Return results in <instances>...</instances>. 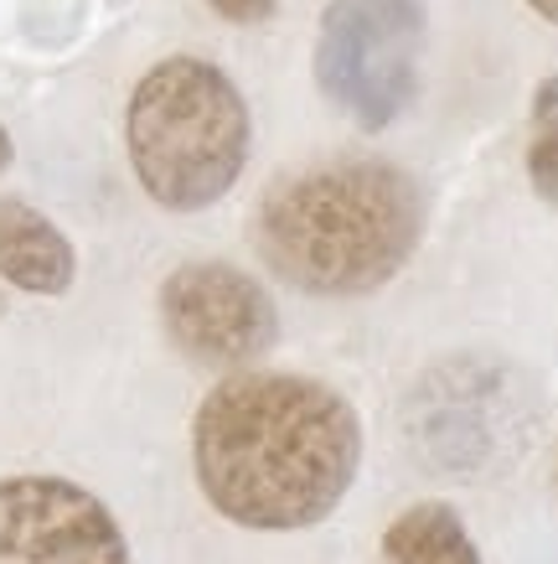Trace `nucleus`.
<instances>
[{
	"mask_svg": "<svg viewBox=\"0 0 558 564\" xmlns=\"http://www.w3.org/2000/svg\"><path fill=\"white\" fill-rule=\"evenodd\" d=\"M192 466L203 497L238 529H316L362 471V420L321 378L228 373L192 420Z\"/></svg>",
	"mask_w": 558,
	"mask_h": 564,
	"instance_id": "obj_1",
	"label": "nucleus"
},
{
	"mask_svg": "<svg viewBox=\"0 0 558 564\" xmlns=\"http://www.w3.org/2000/svg\"><path fill=\"white\" fill-rule=\"evenodd\" d=\"M424 239V187L393 161H321L280 176L254 213V249L300 295L383 291Z\"/></svg>",
	"mask_w": 558,
	"mask_h": 564,
	"instance_id": "obj_2",
	"label": "nucleus"
},
{
	"mask_svg": "<svg viewBox=\"0 0 558 564\" xmlns=\"http://www.w3.org/2000/svg\"><path fill=\"white\" fill-rule=\"evenodd\" d=\"M124 145L151 203L166 213H203L243 176L254 120L218 63L166 57L130 94Z\"/></svg>",
	"mask_w": 558,
	"mask_h": 564,
	"instance_id": "obj_3",
	"label": "nucleus"
},
{
	"mask_svg": "<svg viewBox=\"0 0 558 564\" xmlns=\"http://www.w3.org/2000/svg\"><path fill=\"white\" fill-rule=\"evenodd\" d=\"M533 420L538 404L527 378L512 362L481 352L435 362L404 404V430L419 466L450 481H481L507 466L527 445Z\"/></svg>",
	"mask_w": 558,
	"mask_h": 564,
	"instance_id": "obj_4",
	"label": "nucleus"
},
{
	"mask_svg": "<svg viewBox=\"0 0 558 564\" xmlns=\"http://www.w3.org/2000/svg\"><path fill=\"white\" fill-rule=\"evenodd\" d=\"M424 0H331L316 36V84L362 130H389L419 94Z\"/></svg>",
	"mask_w": 558,
	"mask_h": 564,
	"instance_id": "obj_5",
	"label": "nucleus"
},
{
	"mask_svg": "<svg viewBox=\"0 0 558 564\" xmlns=\"http://www.w3.org/2000/svg\"><path fill=\"white\" fill-rule=\"evenodd\" d=\"M161 326L203 368H243L264 358L280 337V311L249 270L222 259H197L166 274L161 285Z\"/></svg>",
	"mask_w": 558,
	"mask_h": 564,
	"instance_id": "obj_6",
	"label": "nucleus"
},
{
	"mask_svg": "<svg viewBox=\"0 0 558 564\" xmlns=\"http://www.w3.org/2000/svg\"><path fill=\"white\" fill-rule=\"evenodd\" d=\"M0 564H130L114 513L68 477H0Z\"/></svg>",
	"mask_w": 558,
	"mask_h": 564,
	"instance_id": "obj_7",
	"label": "nucleus"
},
{
	"mask_svg": "<svg viewBox=\"0 0 558 564\" xmlns=\"http://www.w3.org/2000/svg\"><path fill=\"white\" fill-rule=\"evenodd\" d=\"M78 274L68 234L21 197H0V280L26 295H63Z\"/></svg>",
	"mask_w": 558,
	"mask_h": 564,
	"instance_id": "obj_8",
	"label": "nucleus"
},
{
	"mask_svg": "<svg viewBox=\"0 0 558 564\" xmlns=\"http://www.w3.org/2000/svg\"><path fill=\"white\" fill-rule=\"evenodd\" d=\"M383 560L389 564H481L471 529L445 502H414L383 529Z\"/></svg>",
	"mask_w": 558,
	"mask_h": 564,
	"instance_id": "obj_9",
	"label": "nucleus"
},
{
	"mask_svg": "<svg viewBox=\"0 0 558 564\" xmlns=\"http://www.w3.org/2000/svg\"><path fill=\"white\" fill-rule=\"evenodd\" d=\"M527 182L538 197L558 203V124H533V145H527Z\"/></svg>",
	"mask_w": 558,
	"mask_h": 564,
	"instance_id": "obj_10",
	"label": "nucleus"
},
{
	"mask_svg": "<svg viewBox=\"0 0 558 564\" xmlns=\"http://www.w3.org/2000/svg\"><path fill=\"white\" fill-rule=\"evenodd\" d=\"M222 21H238V26H259L280 11V0H207Z\"/></svg>",
	"mask_w": 558,
	"mask_h": 564,
	"instance_id": "obj_11",
	"label": "nucleus"
},
{
	"mask_svg": "<svg viewBox=\"0 0 558 564\" xmlns=\"http://www.w3.org/2000/svg\"><path fill=\"white\" fill-rule=\"evenodd\" d=\"M533 124H558V78H543L533 94Z\"/></svg>",
	"mask_w": 558,
	"mask_h": 564,
	"instance_id": "obj_12",
	"label": "nucleus"
},
{
	"mask_svg": "<svg viewBox=\"0 0 558 564\" xmlns=\"http://www.w3.org/2000/svg\"><path fill=\"white\" fill-rule=\"evenodd\" d=\"M11 161H17V145H11V130H6V124H0V172H6V166H11Z\"/></svg>",
	"mask_w": 558,
	"mask_h": 564,
	"instance_id": "obj_13",
	"label": "nucleus"
},
{
	"mask_svg": "<svg viewBox=\"0 0 558 564\" xmlns=\"http://www.w3.org/2000/svg\"><path fill=\"white\" fill-rule=\"evenodd\" d=\"M527 6H533L543 21H554V26H558V0H527Z\"/></svg>",
	"mask_w": 558,
	"mask_h": 564,
	"instance_id": "obj_14",
	"label": "nucleus"
},
{
	"mask_svg": "<svg viewBox=\"0 0 558 564\" xmlns=\"http://www.w3.org/2000/svg\"><path fill=\"white\" fill-rule=\"evenodd\" d=\"M554 492H558V456H554Z\"/></svg>",
	"mask_w": 558,
	"mask_h": 564,
	"instance_id": "obj_15",
	"label": "nucleus"
},
{
	"mask_svg": "<svg viewBox=\"0 0 558 564\" xmlns=\"http://www.w3.org/2000/svg\"><path fill=\"white\" fill-rule=\"evenodd\" d=\"M0 311H6V306H0Z\"/></svg>",
	"mask_w": 558,
	"mask_h": 564,
	"instance_id": "obj_16",
	"label": "nucleus"
}]
</instances>
